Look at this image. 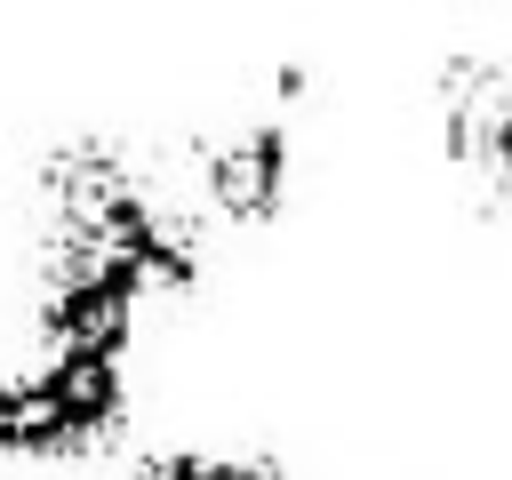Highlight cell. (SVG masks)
<instances>
[{"label":"cell","mask_w":512,"mask_h":480,"mask_svg":"<svg viewBox=\"0 0 512 480\" xmlns=\"http://www.w3.org/2000/svg\"><path fill=\"white\" fill-rule=\"evenodd\" d=\"M40 240L104 248V256L136 264L144 288H168V296H192L200 272H208L192 216L112 136H72V144L48 152V168H40Z\"/></svg>","instance_id":"obj_1"},{"label":"cell","mask_w":512,"mask_h":480,"mask_svg":"<svg viewBox=\"0 0 512 480\" xmlns=\"http://www.w3.org/2000/svg\"><path fill=\"white\" fill-rule=\"evenodd\" d=\"M128 424L120 352H40L0 376V464H72L112 448Z\"/></svg>","instance_id":"obj_2"},{"label":"cell","mask_w":512,"mask_h":480,"mask_svg":"<svg viewBox=\"0 0 512 480\" xmlns=\"http://www.w3.org/2000/svg\"><path fill=\"white\" fill-rule=\"evenodd\" d=\"M144 272L104 256V248H64L40 240V304L32 336L40 352H128V328L144 312Z\"/></svg>","instance_id":"obj_3"},{"label":"cell","mask_w":512,"mask_h":480,"mask_svg":"<svg viewBox=\"0 0 512 480\" xmlns=\"http://www.w3.org/2000/svg\"><path fill=\"white\" fill-rule=\"evenodd\" d=\"M440 152L488 208L512 216V56L464 48L440 64Z\"/></svg>","instance_id":"obj_4"},{"label":"cell","mask_w":512,"mask_h":480,"mask_svg":"<svg viewBox=\"0 0 512 480\" xmlns=\"http://www.w3.org/2000/svg\"><path fill=\"white\" fill-rule=\"evenodd\" d=\"M192 176L216 224H272L296 192V136L280 112H240L192 144Z\"/></svg>","instance_id":"obj_5"},{"label":"cell","mask_w":512,"mask_h":480,"mask_svg":"<svg viewBox=\"0 0 512 480\" xmlns=\"http://www.w3.org/2000/svg\"><path fill=\"white\" fill-rule=\"evenodd\" d=\"M128 480H280V464L240 448H144Z\"/></svg>","instance_id":"obj_6"}]
</instances>
